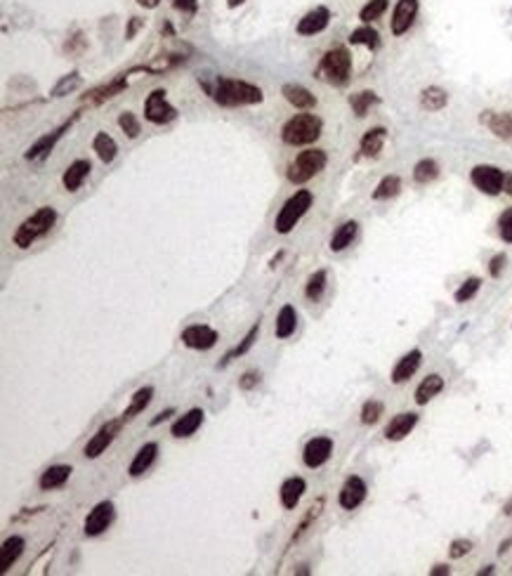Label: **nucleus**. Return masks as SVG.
Returning a JSON list of instances; mask_svg holds the SVG:
<instances>
[{"mask_svg": "<svg viewBox=\"0 0 512 576\" xmlns=\"http://www.w3.org/2000/svg\"><path fill=\"white\" fill-rule=\"evenodd\" d=\"M203 88L222 107H250V105H260L264 100L262 90L257 85L239 78L217 76L215 83H203Z\"/></svg>", "mask_w": 512, "mask_h": 576, "instance_id": "f257e3e1", "label": "nucleus"}, {"mask_svg": "<svg viewBox=\"0 0 512 576\" xmlns=\"http://www.w3.org/2000/svg\"><path fill=\"white\" fill-rule=\"evenodd\" d=\"M57 222V213L55 208H50V206H43V208H38L33 215H28L24 222L17 227V232L12 236L15 246L17 249H31L33 244L40 239V236H45L50 232V229L55 227Z\"/></svg>", "mask_w": 512, "mask_h": 576, "instance_id": "f03ea898", "label": "nucleus"}, {"mask_svg": "<svg viewBox=\"0 0 512 576\" xmlns=\"http://www.w3.org/2000/svg\"><path fill=\"white\" fill-rule=\"evenodd\" d=\"M321 128H324V123L314 114H295L281 128V140H284V144H289V147H304V144H312L319 140Z\"/></svg>", "mask_w": 512, "mask_h": 576, "instance_id": "7ed1b4c3", "label": "nucleus"}, {"mask_svg": "<svg viewBox=\"0 0 512 576\" xmlns=\"http://www.w3.org/2000/svg\"><path fill=\"white\" fill-rule=\"evenodd\" d=\"M312 192L309 189H298L293 197L286 199V204L281 206L279 215H276L274 220V229L279 234H291L293 229H295V224L302 220V215L312 208Z\"/></svg>", "mask_w": 512, "mask_h": 576, "instance_id": "20e7f679", "label": "nucleus"}, {"mask_svg": "<svg viewBox=\"0 0 512 576\" xmlns=\"http://www.w3.org/2000/svg\"><path fill=\"white\" fill-rule=\"evenodd\" d=\"M352 73V57L345 48H333L324 55L319 69H316V78L331 85H345Z\"/></svg>", "mask_w": 512, "mask_h": 576, "instance_id": "39448f33", "label": "nucleus"}, {"mask_svg": "<svg viewBox=\"0 0 512 576\" xmlns=\"http://www.w3.org/2000/svg\"><path fill=\"white\" fill-rule=\"evenodd\" d=\"M326 161L329 159H326L324 149H307V152H300L289 163L286 177H289V182H293V184H304L326 168Z\"/></svg>", "mask_w": 512, "mask_h": 576, "instance_id": "423d86ee", "label": "nucleus"}, {"mask_svg": "<svg viewBox=\"0 0 512 576\" xmlns=\"http://www.w3.org/2000/svg\"><path fill=\"white\" fill-rule=\"evenodd\" d=\"M123 425H125L123 418H113V420H107L104 425H100V430H97L95 435L88 440V444H85L83 456L85 458H100L102 453L113 444V440L118 437V432H120Z\"/></svg>", "mask_w": 512, "mask_h": 576, "instance_id": "0eeeda50", "label": "nucleus"}, {"mask_svg": "<svg viewBox=\"0 0 512 576\" xmlns=\"http://www.w3.org/2000/svg\"><path fill=\"white\" fill-rule=\"evenodd\" d=\"M113 517H116V505H113L111 501H100V503L88 512V517H85L83 534L85 537H90V539L102 537V534L111 527Z\"/></svg>", "mask_w": 512, "mask_h": 576, "instance_id": "6e6552de", "label": "nucleus"}, {"mask_svg": "<svg viewBox=\"0 0 512 576\" xmlns=\"http://www.w3.org/2000/svg\"><path fill=\"white\" fill-rule=\"evenodd\" d=\"M145 118L154 125H165L177 118V109L170 105L165 90H154L145 102Z\"/></svg>", "mask_w": 512, "mask_h": 576, "instance_id": "1a4fd4ad", "label": "nucleus"}, {"mask_svg": "<svg viewBox=\"0 0 512 576\" xmlns=\"http://www.w3.org/2000/svg\"><path fill=\"white\" fill-rule=\"evenodd\" d=\"M182 343L187 345L189 350H199V352H205V350H212L220 341V333L215 331L208 324H192L182 331Z\"/></svg>", "mask_w": 512, "mask_h": 576, "instance_id": "9d476101", "label": "nucleus"}, {"mask_svg": "<svg viewBox=\"0 0 512 576\" xmlns=\"http://www.w3.org/2000/svg\"><path fill=\"white\" fill-rule=\"evenodd\" d=\"M473 184L479 192L488 194V197H496V194L503 192V182H505V175L503 170H498L496 165H477L473 170Z\"/></svg>", "mask_w": 512, "mask_h": 576, "instance_id": "9b49d317", "label": "nucleus"}, {"mask_svg": "<svg viewBox=\"0 0 512 576\" xmlns=\"http://www.w3.org/2000/svg\"><path fill=\"white\" fill-rule=\"evenodd\" d=\"M78 116H73L71 120H66V123H62L60 128H55L53 132H48V135H43L40 137L38 142H33L31 147H28V152L24 154V156L28 159V161H45L50 156V154H53V149L57 147V142L62 140V137H64V132L71 128L73 125V120H76Z\"/></svg>", "mask_w": 512, "mask_h": 576, "instance_id": "f8f14e48", "label": "nucleus"}, {"mask_svg": "<svg viewBox=\"0 0 512 576\" xmlns=\"http://www.w3.org/2000/svg\"><path fill=\"white\" fill-rule=\"evenodd\" d=\"M331 453H333L331 437H312L302 449V463L307 465V468L316 470V468H321V465L329 463Z\"/></svg>", "mask_w": 512, "mask_h": 576, "instance_id": "ddd939ff", "label": "nucleus"}, {"mask_svg": "<svg viewBox=\"0 0 512 576\" xmlns=\"http://www.w3.org/2000/svg\"><path fill=\"white\" fill-rule=\"evenodd\" d=\"M203 420H205L203 408H189V411H184L182 416H177V420L170 428V435L175 437V440H187V437L196 435V430L203 425Z\"/></svg>", "mask_w": 512, "mask_h": 576, "instance_id": "4468645a", "label": "nucleus"}, {"mask_svg": "<svg viewBox=\"0 0 512 576\" xmlns=\"http://www.w3.org/2000/svg\"><path fill=\"white\" fill-rule=\"evenodd\" d=\"M366 482L361 480V477H347L345 480V485L340 489V496H338V501H340V505L345 510H354V508H359L361 503H364V498H366Z\"/></svg>", "mask_w": 512, "mask_h": 576, "instance_id": "2eb2a0df", "label": "nucleus"}, {"mask_svg": "<svg viewBox=\"0 0 512 576\" xmlns=\"http://www.w3.org/2000/svg\"><path fill=\"white\" fill-rule=\"evenodd\" d=\"M416 15H418V0H399L392 12V21H390L394 36H404L408 28H411Z\"/></svg>", "mask_w": 512, "mask_h": 576, "instance_id": "dca6fc26", "label": "nucleus"}, {"mask_svg": "<svg viewBox=\"0 0 512 576\" xmlns=\"http://www.w3.org/2000/svg\"><path fill=\"white\" fill-rule=\"evenodd\" d=\"M156 458H158V444L156 442H147V444H142L140 449H137L135 458L130 460L128 475L130 477H142L145 472H149V468H152L154 463H156Z\"/></svg>", "mask_w": 512, "mask_h": 576, "instance_id": "f3484780", "label": "nucleus"}, {"mask_svg": "<svg viewBox=\"0 0 512 576\" xmlns=\"http://www.w3.org/2000/svg\"><path fill=\"white\" fill-rule=\"evenodd\" d=\"M329 21H331L329 8H314L298 21V33H300V36H314V33L324 31V28L329 26Z\"/></svg>", "mask_w": 512, "mask_h": 576, "instance_id": "a211bd4d", "label": "nucleus"}, {"mask_svg": "<svg viewBox=\"0 0 512 576\" xmlns=\"http://www.w3.org/2000/svg\"><path fill=\"white\" fill-rule=\"evenodd\" d=\"M304 492H307V482L302 480V477H289V480H284V485L279 489V498H281V505H284L286 510H295L298 503H300V498L304 496Z\"/></svg>", "mask_w": 512, "mask_h": 576, "instance_id": "6ab92c4d", "label": "nucleus"}, {"mask_svg": "<svg viewBox=\"0 0 512 576\" xmlns=\"http://www.w3.org/2000/svg\"><path fill=\"white\" fill-rule=\"evenodd\" d=\"M90 170H92V163L88 159L73 161V163L64 170V175H62V184H64L66 192H78V189L83 187V182L88 180Z\"/></svg>", "mask_w": 512, "mask_h": 576, "instance_id": "aec40b11", "label": "nucleus"}, {"mask_svg": "<svg viewBox=\"0 0 512 576\" xmlns=\"http://www.w3.org/2000/svg\"><path fill=\"white\" fill-rule=\"evenodd\" d=\"M281 95L286 97V102H289L291 107L300 109V111H309V109L316 107V97L307 88H304V85L286 83L284 88H281Z\"/></svg>", "mask_w": 512, "mask_h": 576, "instance_id": "412c9836", "label": "nucleus"}, {"mask_svg": "<svg viewBox=\"0 0 512 576\" xmlns=\"http://www.w3.org/2000/svg\"><path fill=\"white\" fill-rule=\"evenodd\" d=\"M421 361H423L421 350H411L408 354L401 357V359L396 361V366L392 368V383L401 385V383H406L408 378H413V373L421 368Z\"/></svg>", "mask_w": 512, "mask_h": 576, "instance_id": "4be33fe9", "label": "nucleus"}, {"mask_svg": "<svg viewBox=\"0 0 512 576\" xmlns=\"http://www.w3.org/2000/svg\"><path fill=\"white\" fill-rule=\"evenodd\" d=\"M26 548V541L24 537H10V539H5L3 541V548H0V574H8L10 572V567L19 560L21 557V552H24Z\"/></svg>", "mask_w": 512, "mask_h": 576, "instance_id": "5701e85b", "label": "nucleus"}, {"mask_svg": "<svg viewBox=\"0 0 512 576\" xmlns=\"http://www.w3.org/2000/svg\"><path fill=\"white\" fill-rule=\"evenodd\" d=\"M71 472H73L71 465H50L38 480L40 492H55V489L64 487L68 477H71Z\"/></svg>", "mask_w": 512, "mask_h": 576, "instance_id": "b1692460", "label": "nucleus"}, {"mask_svg": "<svg viewBox=\"0 0 512 576\" xmlns=\"http://www.w3.org/2000/svg\"><path fill=\"white\" fill-rule=\"evenodd\" d=\"M418 423V416L416 413H399V416H394L392 420L387 423V428H385V437H387L390 442H399L404 440V437L416 428Z\"/></svg>", "mask_w": 512, "mask_h": 576, "instance_id": "393cba45", "label": "nucleus"}, {"mask_svg": "<svg viewBox=\"0 0 512 576\" xmlns=\"http://www.w3.org/2000/svg\"><path fill=\"white\" fill-rule=\"evenodd\" d=\"M125 88H128V80H125V76H118V78L109 80L107 85H100V88L90 90L88 97H85L83 102H88V105H102V102H107V100H111V97H116L118 92H123Z\"/></svg>", "mask_w": 512, "mask_h": 576, "instance_id": "a878e982", "label": "nucleus"}, {"mask_svg": "<svg viewBox=\"0 0 512 576\" xmlns=\"http://www.w3.org/2000/svg\"><path fill=\"white\" fill-rule=\"evenodd\" d=\"M152 399H154V388H152V385H145V388H140L135 395L130 397V404H128V408H125L123 416H120V418H123L125 423L135 420L137 416H140V413H145V408L152 404Z\"/></svg>", "mask_w": 512, "mask_h": 576, "instance_id": "bb28decb", "label": "nucleus"}, {"mask_svg": "<svg viewBox=\"0 0 512 576\" xmlns=\"http://www.w3.org/2000/svg\"><path fill=\"white\" fill-rule=\"evenodd\" d=\"M257 336H260V321H255V324L250 326V331L244 336V341H241V343L237 345V348H232L227 354L222 357V361H220V364H217V368H227L229 364H232L234 359H239V357H244L246 352H250V348H253V345H255Z\"/></svg>", "mask_w": 512, "mask_h": 576, "instance_id": "cd10ccee", "label": "nucleus"}, {"mask_svg": "<svg viewBox=\"0 0 512 576\" xmlns=\"http://www.w3.org/2000/svg\"><path fill=\"white\" fill-rule=\"evenodd\" d=\"M298 328V312L293 305H284V307L279 309V314H276V324H274V333L276 338H281V341H286V338H291L293 333H295Z\"/></svg>", "mask_w": 512, "mask_h": 576, "instance_id": "c85d7f7f", "label": "nucleus"}, {"mask_svg": "<svg viewBox=\"0 0 512 576\" xmlns=\"http://www.w3.org/2000/svg\"><path fill=\"white\" fill-rule=\"evenodd\" d=\"M92 149H95L97 159H100L102 163H111V161L116 159V154H118L116 140H113L111 135H107V132H97L95 140H92Z\"/></svg>", "mask_w": 512, "mask_h": 576, "instance_id": "c756f323", "label": "nucleus"}, {"mask_svg": "<svg viewBox=\"0 0 512 576\" xmlns=\"http://www.w3.org/2000/svg\"><path fill=\"white\" fill-rule=\"evenodd\" d=\"M356 232H359V224H356L354 220H347L345 224H340V227L336 229V234H333V239H331V251L340 253V251L347 249V246H352V241L356 239Z\"/></svg>", "mask_w": 512, "mask_h": 576, "instance_id": "7c9ffc66", "label": "nucleus"}, {"mask_svg": "<svg viewBox=\"0 0 512 576\" xmlns=\"http://www.w3.org/2000/svg\"><path fill=\"white\" fill-rule=\"evenodd\" d=\"M482 120L491 128L493 135L503 137V140H510L512 137V114H493V111H486Z\"/></svg>", "mask_w": 512, "mask_h": 576, "instance_id": "2f4dec72", "label": "nucleus"}, {"mask_svg": "<svg viewBox=\"0 0 512 576\" xmlns=\"http://www.w3.org/2000/svg\"><path fill=\"white\" fill-rule=\"evenodd\" d=\"M441 390H444V378L437 376V373H430V376L425 378L421 385H418V390H416V402H418L421 406H425L430 399H432V397L439 395Z\"/></svg>", "mask_w": 512, "mask_h": 576, "instance_id": "473e14b6", "label": "nucleus"}, {"mask_svg": "<svg viewBox=\"0 0 512 576\" xmlns=\"http://www.w3.org/2000/svg\"><path fill=\"white\" fill-rule=\"evenodd\" d=\"M385 137H387V130L385 128H371L364 137H361V154H364V156H371V159L378 156V154L383 152Z\"/></svg>", "mask_w": 512, "mask_h": 576, "instance_id": "72a5a7b5", "label": "nucleus"}, {"mask_svg": "<svg viewBox=\"0 0 512 576\" xmlns=\"http://www.w3.org/2000/svg\"><path fill=\"white\" fill-rule=\"evenodd\" d=\"M321 510H324V498H319V501H316V503L309 505L307 515L302 517V522L298 524V527H295V532H293V537H291V546H293V543H298V541H300V539L304 537V534H307L309 529H312V524H314L316 520H319Z\"/></svg>", "mask_w": 512, "mask_h": 576, "instance_id": "f704fd0d", "label": "nucleus"}, {"mask_svg": "<svg viewBox=\"0 0 512 576\" xmlns=\"http://www.w3.org/2000/svg\"><path fill=\"white\" fill-rule=\"evenodd\" d=\"M376 105H378V95L373 90H361V92H356V95L349 97V107H352V111L359 118H364Z\"/></svg>", "mask_w": 512, "mask_h": 576, "instance_id": "c9c22d12", "label": "nucleus"}, {"mask_svg": "<svg viewBox=\"0 0 512 576\" xmlns=\"http://www.w3.org/2000/svg\"><path fill=\"white\" fill-rule=\"evenodd\" d=\"M326 281H329V274H326V269H319V272H314L312 276L307 279V286H304V296H307V300H321V296L326 293Z\"/></svg>", "mask_w": 512, "mask_h": 576, "instance_id": "e433bc0d", "label": "nucleus"}, {"mask_svg": "<svg viewBox=\"0 0 512 576\" xmlns=\"http://www.w3.org/2000/svg\"><path fill=\"white\" fill-rule=\"evenodd\" d=\"M446 102H448V95L441 88H428L421 95V105L428 111H439V109L446 107Z\"/></svg>", "mask_w": 512, "mask_h": 576, "instance_id": "4c0bfd02", "label": "nucleus"}, {"mask_svg": "<svg viewBox=\"0 0 512 576\" xmlns=\"http://www.w3.org/2000/svg\"><path fill=\"white\" fill-rule=\"evenodd\" d=\"M437 175H439V165H437L432 159H423V161H418V163H416V168H413V180H416V182H421V184L432 182Z\"/></svg>", "mask_w": 512, "mask_h": 576, "instance_id": "58836bf2", "label": "nucleus"}, {"mask_svg": "<svg viewBox=\"0 0 512 576\" xmlns=\"http://www.w3.org/2000/svg\"><path fill=\"white\" fill-rule=\"evenodd\" d=\"M399 189H401V180L396 175H387V177H383L381 184L376 187V192H373V199L376 201H385V199H392L399 194Z\"/></svg>", "mask_w": 512, "mask_h": 576, "instance_id": "ea45409f", "label": "nucleus"}, {"mask_svg": "<svg viewBox=\"0 0 512 576\" xmlns=\"http://www.w3.org/2000/svg\"><path fill=\"white\" fill-rule=\"evenodd\" d=\"M349 43H352V45H366V48L376 50L378 45H381V36H378L376 28L361 26V28H356V31H352V36H349Z\"/></svg>", "mask_w": 512, "mask_h": 576, "instance_id": "a19ab883", "label": "nucleus"}, {"mask_svg": "<svg viewBox=\"0 0 512 576\" xmlns=\"http://www.w3.org/2000/svg\"><path fill=\"white\" fill-rule=\"evenodd\" d=\"M80 83H83V80H80V76H78L76 71L68 73V76H64V78H62L60 83H57L55 88H53V97H66V95H71L73 90L80 88Z\"/></svg>", "mask_w": 512, "mask_h": 576, "instance_id": "79ce46f5", "label": "nucleus"}, {"mask_svg": "<svg viewBox=\"0 0 512 576\" xmlns=\"http://www.w3.org/2000/svg\"><path fill=\"white\" fill-rule=\"evenodd\" d=\"M383 402H378V399H368L364 406H361V423L364 425H373V423H378L383 416Z\"/></svg>", "mask_w": 512, "mask_h": 576, "instance_id": "37998d69", "label": "nucleus"}, {"mask_svg": "<svg viewBox=\"0 0 512 576\" xmlns=\"http://www.w3.org/2000/svg\"><path fill=\"white\" fill-rule=\"evenodd\" d=\"M385 10H387V0H371V3H366L364 8H361L359 17H361V21L371 24V21H376Z\"/></svg>", "mask_w": 512, "mask_h": 576, "instance_id": "c03bdc74", "label": "nucleus"}, {"mask_svg": "<svg viewBox=\"0 0 512 576\" xmlns=\"http://www.w3.org/2000/svg\"><path fill=\"white\" fill-rule=\"evenodd\" d=\"M118 125H120V130H123L125 135L130 137V140H135V137L140 135V130H142L140 118H137L132 111H123V114H120V116H118Z\"/></svg>", "mask_w": 512, "mask_h": 576, "instance_id": "a18cd8bd", "label": "nucleus"}, {"mask_svg": "<svg viewBox=\"0 0 512 576\" xmlns=\"http://www.w3.org/2000/svg\"><path fill=\"white\" fill-rule=\"evenodd\" d=\"M479 286H482V279H477V276H473V279H468V281H463V286L456 291V303H468V300H473V298L477 296V291H479Z\"/></svg>", "mask_w": 512, "mask_h": 576, "instance_id": "49530a36", "label": "nucleus"}, {"mask_svg": "<svg viewBox=\"0 0 512 576\" xmlns=\"http://www.w3.org/2000/svg\"><path fill=\"white\" fill-rule=\"evenodd\" d=\"M260 371H255V368H253V371H246L244 376L239 378V388L244 390V393H250V390H255L257 385H260Z\"/></svg>", "mask_w": 512, "mask_h": 576, "instance_id": "de8ad7c7", "label": "nucleus"}, {"mask_svg": "<svg viewBox=\"0 0 512 576\" xmlns=\"http://www.w3.org/2000/svg\"><path fill=\"white\" fill-rule=\"evenodd\" d=\"M498 227H500V236H503V241L512 244V208H508L503 215H500Z\"/></svg>", "mask_w": 512, "mask_h": 576, "instance_id": "09e8293b", "label": "nucleus"}, {"mask_svg": "<svg viewBox=\"0 0 512 576\" xmlns=\"http://www.w3.org/2000/svg\"><path fill=\"white\" fill-rule=\"evenodd\" d=\"M473 550V543L470 541H465V539H456L451 543V548H448V555L453 557V560H458V557H463V555H468V552Z\"/></svg>", "mask_w": 512, "mask_h": 576, "instance_id": "8fccbe9b", "label": "nucleus"}, {"mask_svg": "<svg viewBox=\"0 0 512 576\" xmlns=\"http://www.w3.org/2000/svg\"><path fill=\"white\" fill-rule=\"evenodd\" d=\"M172 8L180 10L184 15H194L199 10V3L196 0H172Z\"/></svg>", "mask_w": 512, "mask_h": 576, "instance_id": "3c124183", "label": "nucleus"}, {"mask_svg": "<svg viewBox=\"0 0 512 576\" xmlns=\"http://www.w3.org/2000/svg\"><path fill=\"white\" fill-rule=\"evenodd\" d=\"M503 264H505V255L500 253V255H496L491 260V267H488V272H491V276H500V269H503Z\"/></svg>", "mask_w": 512, "mask_h": 576, "instance_id": "603ef678", "label": "nucleus"}, {"mask_svg": "<svg viewBox=\"0 0 512 576\" xmlns=\"http://www.w3.org/2000/svg\"><path fill=\"white\" fill-rule=\"evenodd\" d=\"M170 416H175V408H165V411L156 413V418H152V428H156V425L165 423V420H168Z\"/></svg>", "mask_w": 512, "mask_h": 576, "instance_id": "864d4df0", "label": "nucleus"}, {"mask_svg": "<svg viewBox=\"0 0 512 576\" xmlns=\"http://www.w3.org/2000/svg\"><path fill=\"white\" fill-rule=\"evenodd\" d=\"M140 26H142V21L137 19V17H132V21H130V26H128V38L135 36V31H137V28H140Z\"/></svg>", "mask_w": 512, "mask_h": 576, "instance_id": "5fc2aeb1", "label": "nucleus"}, {"mask_svg": "<svg viewBox=\"0 0 512 576\" xmlns=\"http://www.w3.org/2000/svg\"><path fill=\"white\" fill-rule=\"evenodd\" d=\"M448 572H451V569H448L446 564H437V567H432V572H430V574H432V576H444Z\"/></svg>", "mask_w": 512, "mask_h": 576, "instance_id": "6e6d98bb", "label": "nucleus"}, {"mask_svg": "<svg viewBox=\"0 0 512 576\" xmlns=\"http://www.w3.org/2000/svg\"><path fill=\"white\" fill-rule=\"evenodd\" d=\"M137 3H140L142 8H147V10H154L161 3V0H137Z\"/></svg>", "mask_w": 512, "mask_h": 576, "instance_id": "4d7b16f0", "label": "nucleus"}, {"mask_svg": "<svg viewBox=\"0 0 512 576\" xmlns=\"http://www.w3.org/2000/svg\"><path fill=\"white\" fill-rule=\"evenodd\" d=\"M503 192H508L512 197V175H505V182H503Z\"/></svg>", "mask_w": 512, "mask_h": 576, "instance_id": "13d9d810", "label": "nucleus"}, {"mask_svg": "<svg viewBox=\"0 0 512 576\" xmlns=\"http://www.w3.org/2000/svg\"><path fill=\"white\" fill-rule=\"evenodd\" d=\"M246 0H227V5L229 8H239V5H244Z\"/></svg>", "mask_w": 512, "mask_h": 576, "instance_id": "bf43d9fd", "label": "nucleus"}]
</instances>
